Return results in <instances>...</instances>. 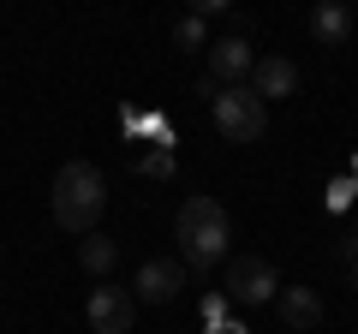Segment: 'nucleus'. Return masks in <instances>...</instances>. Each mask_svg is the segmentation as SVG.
<instances>
[{
  "label": "nucleus",
  "instance_id": "nucleus-1",
  "mask_svg": "<svg viewBox=\"0 0 358 334\" xmlns=\"http://www.w3.org/2000/svg\"><path fill=\"white\" fill-rule=\"evenodd\" d=\"M173 239H179V257L185 269H215L227 263V245H233V221L215 197H185L173 215Z\"/></svg>",
  "mask_w": 358,
  "mask_h": 334
},
{
  "label": "nucleus",
  "instance_id": "nucleus-2",
  "mask_svg": "<svg viewBox=\"0 0 358 334\" xmlns=\"http://www.w3.org/2000/svg\"><path fill=\"white\" fill-rule=\"evenodd\" d=\"M102 215H108V180L96 173V161H66L54 173V221L84 239L102 227Z\"/></svg>",
  "mask_w": 358,
  "mask_h": 334
},
{
  "label": "nucleus",
  "instance_id": "nucleus-3",
  "mask_svg": "<svg viewBox=\"0 0 358 334\" xmlns=\"http://www.w3.org/2000/svg\"><path fill=\"white\" fill-rule=\"evenodd\" d=\"M209 114H215V131L227 143H257L268 131V108L251 96V84H227V90L209 102Z\"/></svg>",
  "mask_w": 358,
  "mask_h": 334
},
{
  "label": "nucleus",
  "instance_id": "nucleus-4",
  "mask_svg": "<svg viewBox=\"0 0 358 334\" xmlns=\"http://www.w3.org/2000/svg\"><path fill=\"white\" fill-rule=\"evenodd\" d=\"M275 293H281V275H275V263H268V257H233L227 263V286H221L227 305H239V310L275 305Z\"/></svg>",
  "mask_w": 358,
  "mask_h": 334
},
{
  "label": "nucleus",
  "instance_id": "nucleus-5",
  "mask_svg": "<svg viewBox=\"0 0 358 334\" xmlns=\"http://www.w3.org/2000/svg\"><path fill=\"white\" fill-rule=\"evenodd\" d=\"M90 328L96 334H131V322H138V298H131V286H96L84 305Z\"/></svg>",
  "mask_w": 358,
  "mask_h": 334
},
{
  "label": "nucleus",
  "instance_id": "nucleus-6",
  "mask_svg": "<svg viewBox=\"0 0 358 334\" xmlns=\"http://www.w3.org/2000/svg\"><path fill=\"white\" fill-rule=\"evenodd\" d=\"M179 286H185V263H167V257L143 263V269L131 275V298H138V305H173Z\"/></svg>",
  "mask_w": 358,
  "mask_h": 334
},
{
  "label": "nucleus",
  "instance_id": "nucleus-7",
  "mask_svg": "<svg viewBox=\"0 0 358 334\" xmlns=\"http://www.w3.org/2000/svg\"><path fill=\"white\" fill-rule=\"evenodd\" d=\"M251 96L257 102H287V96H299V66L287 60V54H263V60L251 66Z\"/></svg>",
  "mask_w": 358,
  "mask_h": 334
},
{
  "label": "nucleus",
  "instance_id": "nucleus-8",
  "mask_svg": "<svg viewBox=\"0 0 358 334\" xmlns=\"http://www.w3.org/2000/svg\"><path fill=\"white\" fill-rule=\"evenodd\" d=\"M251 42L239 36V30H233V36H215L209 42V78H215L221 90H227V84H239V78H251Z\"/></svg>",
  "mask_w": 358,
  "mask_h": 334
},
{
  "label": "nucleus",
  "instance_id": "nucleus-9",
  "mask_svg": "<svg viewBox=\"0 0 358 334\" xmlns=\"http://www.w3.org/2000/svg\"><path fill=\"white\" fill-rule=\"evenodd\" d=\"M275 310H281V322L299 328V334L322 322V298L310 293V286H281V293H275Z\"/></svg>",
  "mask_w": 358,
  "mask_h": 334
},
{
  "label": "nucleus",
  "instance_id": "nucleus-10",
  "mask_svg": "<svg viewBox=\"0 0 358 334\" xmlns=\"http://www.w3.org/2000/svg\"><path fill=\"white\" fill-rule=\"evenodd\" d=\"M310 36H317L322 48H346V36H352V13H346L341 0H322L317 13H310Z\"/></svg>",
  "mask_w": 358,
  "mask_h": 334
},
{
  "label": "nucleus",
  "instance_id": "nucleus-11",
  "mask_svg": "<svg viewBox=\"0 0 358 334\" xmlns=\"http://www.w3.org/2000/svg\"><path fill=\"white\" fill-rule=\"evenodd\" d=\"M78 263H84L90 275H114V263H120V245L108 239V233H84V239H78Z\"/></svg>",
  "mask_w": 358,
  "mask_h": 334
},
{
  "label": "nucleus",
  "instance_id": "nucleus-12",
  "mask_svg": "<svg viewBox=\"0 0 358 334\" xmlns=\"http://www.w3.org/2000/svg\"><path fill=\"white\" fill-rule=\"evenodd\" d=\"M173 48H209L203 18H179V24H173Z\"/></svg>",
  "mask_w": 358,
  "mask_h": 334
},
{
  "label": "nucleus",
  "instance_id": "nucleus-13",
  "mask_svg": "<svg viewBox=\"0 0 358 334\" xmlns=\"http://www.w3.org/2000/svg\"><path fill=\"white\" fill-rule=\"evenodd\" d=\"M352 197H358V180H352V173H346V180H329V209H346Z\"/></svg>",
  "mask_w": 358,
  "mask_h": 334
},
{
  "label": "nucleus",
  "instance_id": "nucleus-14",
  "mask_svg": "<svg viewBox=\"0 0 358 334\" xmlns=\"http://www.w3.org/2000/svg\"><path fill=\"white\" fill-rule=\"evenodd\" d=\"M143 173H155V180H167V173H173V155H167V150H155V155H143Z\"/></svg>",
  "mask_w": 358,
  "mask_h": 334
},
{
  "label": "nucleus",
  "instance_id": "nucleus-15",
  "mask_svg": "<svg viewBox=\"0 0 358 334\" xmlns=\"http://www.w3.org/2000/svg\"><path fill=\"white\" fill-rule=\"evenodd\" d=\"M346 257H358V221H352V239H341V263Z\"/></svg>",
  "mask_w": 358,
  "mask_h": 334
},
{
  "label": "nucleus",
  "instance_id": "nucleus-16",
  "mask_svg": "<svg viewBox=\"0 0 358 334\" xmlns=\"http://www.w3.org/2000/svg\"><path fill=\"white\" fill-rule=\"evenodd\" d=\"M346 286L358 293V257H346Z\"/></svg>",
  "mask_w": 358,
  "mask_h": 334
},
{
  "label": "nucleus",
  "instance_id": "nucleus-17",
  "mask_svg": "<svg viewBox=\"0 0 358 334\" xmlns=\"http://www.w3.org/2000/svg\"><path fill=\"white\" fill-rule=\"evenodd\" d=\"M209 334H245V328H239V322H215V328H209Z\"/></svg>",
  "mask_w": 358,
  "mask_h": 334
},
{
  "label": "nucleus",
  "instance_id": "nucleus-18",
  "mask_svg": "<svg viewBox=\"0 0 358 334\" xmlns=\"http://www.w3.org/2000/svg\"><path fill=\"white\" fill-rule=\"evenodd\" d=\"M0 257H6V245H0Z\"/></svg>",
  "mask_w": 358,
  "mask_h": 334
},
{
  "label": "nucleus",
  "instance_id": "nucleus-19",
  "mask_svg": "<svg viewBox=\"0 0 358 334\" xmlns=\"http://www.w3.org/2000/svg\"><path fill=\"white\" fill-rule=\"evenodd\" d=\"M352 24H358V13H352Z\"/></svg>",
  "mask_w": 358,
  "mask_h": 334
}]
</instances>
